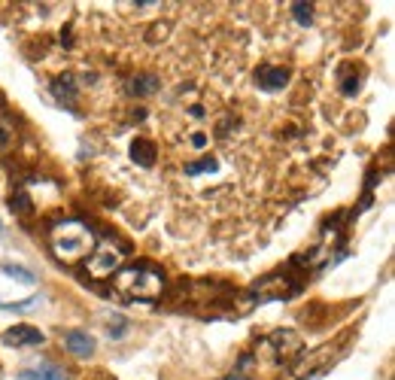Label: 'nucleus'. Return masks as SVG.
I'll use <instances>...</instances> for the list:
<instances>
[{"instance_id":"nucleus-1","label":"nucleus","mask_w":395,"mask_h":380,"mask_svg":"<svg viewBox=\"0 0 395 380\" xmlns=\"http://www.w3.org/2000/svg\"><path fill=\"white\" fill-rule=\"evenodd\" d=\"M112 289L125 301H155L165 292V274L146 262L125 265L112 274Z\"/></svg>"},{"instance_id":"nucleus-2","label":"nucleus","mask_w":395,"mask_h":380,"mask_svg":"<svg viewBox=\"0 0 395 380\" xmlns=\"http://www.w3.org/2000/svg\"><path fill=\"white\" fill-rule=\"evenodd\" d=\"M95 244H97V235L80 219H64L49 231V246H52L55 259L64 265L86 262L88 252L95 250Z\"/></svg>"},{"instance_id":"nucleus-3","label":"nucleus","mask_w":395,"mask_h":380,"mask_svg":"<svg viewBox=\"0 0 395 380\" xmlns=\"http://www.w3.org/2000/svg\"><path fill=\"white\" fill-rule=\"evenodd\" d=\"M125 259H128V246L112 237H101L86 259V274L91 280H107L119 268H125Z\"/></svg>"},{"instance_id":"nucleus-4","label":"nucleus","mask_w":395,"mask_h":380,"mask_svg":"<svg viewBox=\"0 0 395 380\" xmlns=\"http://www.w3.org/2000/svg\"><path fill=\"white\" fill-rule=\"evenodd\" d=\"M265 347H271L274 362H292L301 353V337L295 332H274L265 337Z\"/></svg>"},{"instance_id":"nucleus-5","label":"nucleus","mask_w":395,"mask_h":380,"mask_svg":"<svg viewBox=\"0 0 395 380\" xmlns=\"http://www.w3.org/2000/svg\"><path fill=\"white\" fill-rule=\"evenodd\" d=\"M3 344L6 347H34V344H43V332L34 326H16L3 332Z\"/></svg>"},{"instance_id":"nucleus-6","label":"nucleus","mask_w":395,"mask_h":380,"mask_svg":"<svg viewBox=\"0 0 395 380\" xmlns=\"http://www.w3.org/2000/svg\"><path fill=\"white\" fill-rule=\"evenodd\" d=\"M256 82L267 91H277L289 82V70L286 67H271V64H262L256 70Z\"/></svg>"},{"instance_id":"nucleus-7","label":"nucleus","mask_w":395,"mask_h":380,"mask_svg":"<svg viewBox=\"0 0 395 380\" xmlns=\"http://www.w3.org/2000/svg\"><path fill=\"white\" fill-rule=\"evenodd\" d=\"M289 292H295V286H289L286 277H267L252 286V295H259V298H283Z\"/></svg>"},{"instance_id":"nucleus-8","label":"nucleus","mask_w":395,"mask_h":380,"mask_svg":"<svg viewBox=\"0 0 395 380\" xmlns=\"http://www.w3.org/2000/svg\"><path fill=\"white\" fill-rule=\"evenodd\" d=\"M64 344H67V350L73 356H91V353H95V337H91L88 332H80V329L67 332L64 335Z\"/></svg>"},{"instance_id":"nucleus-9","label":"nucleus","mask_w":395,"mask_h":380,"mask_svg":"<svg viewBox=\"0 0 395 380\" xmlns=\"http://www.w3.org/2000/svg\"><path fill=\"white\" fill-rule=\"evenodd\" d=\"M19 380H70L64 368H58V365L52 362H43L37 365V368H25L22 375H19Z\"/></svg>"},{"instance_id":"nucleus-10","label":"nucleus","mask_w":395,"mask_h":380,"mask_svg":"<svg viewBox=\"0 0 395 380\" xmlns=\"http://www.w3.org/2000/svg\"><path fill=\"white\" fill-rule=\"evenodd\" d=\"M155 156H158V150H155L152 140L137 137V140L131 143V158L137 161L140 167H152V165H155Z\"/></svg>"},{"instance_id":"nucleus-11","label":"nucleus","mask_w":395,"mask_h":380,"mask_svg":"<svg viewBox=\"0 0 395 380\" xmlns=\"http://www.w3.org/2000/svg\"><path fill=\"white\" fill-rule=\"evenodd\" d=\"M52 91H55V97H58L61 104H67V107H73V104H76V82H73V76H61V80L52 86Z\"/></svg>"},{"instance_id":"nucleus-12","label":"nucleus","mask_w":395,"mask_h":380,"mask_svg":"<svg viewBox=\"0 0 395 380\" xmlns=\"http://www.w3.org/2000/svg\"><path fill=\"white\" fill-rule=\"evenodd\" d=\"M128 88H131V95L146 97V95H152V91H158V82H155V76H134Z\"/></svg>"},{"instance_id":"nucleus-13","label":"nucleus","mask_w":395,"mask_h":380,"mask_svg":"<svg viewBox=\"0 0 395 380\" xmlns=\"http://www.w3.org/2000/svg\"><path fill=\"white\" fill-rule=\"evenodd\" d=\"M0 271L6 274V277H12V280H19V283H25V286H34V274L27 271V268H22V265H10V262H3L0 265Z\"/></svg>"},{"instance_id":"nucleus-14","label":"nucleus","mask_w":395,"mask_h":380,"mask_svg":"<svg viewBox=\"0 0 395 380\" xmlns=\"http://www.w3.org/2000/svg\"><path fill=\"white\" fill-rule=\"evenodd\" d=\"M10 207H12V213H19V216H31V213H34L31 198H27L25 192H16V195H12V204H10Z\"/></svg>"},{"instance_id":"nucleus-15","label":"nucleus","mask_w":395,"mask_h":380,"mask_svg":"<svg viewBox=\"0 0 395 380\" xmlns=\"http://www.w3.org/2000/svg\"><path fill=\"white\" fill-rule=\"evenodd\" d=\"M12 143H16V128L6 119H0V152H6Z\"/></svg>"},{"instance_id":"nucleus-16","label":"nucleus","mask_w":395,"mask_h":380,"mask_svg":"<svg viewBox=\"0 0 395 380\" xmlns=\"http://www.w3.org/2000/svg\"><path fill=\"white\" fill-rule=\"evenodd\" d=\"M216 158H204V161H192V165H186V174L189 177H198L201 171H216Z\"/></svg>"},{"instance_id":"nucleus-17","label":"nucleus","mask_w":395,"mask_h":380,"mask_svg":"<svg viewBox=\"0 0 395 380\" xmlns=\"http://www.w3.org/2000/svg\"><path fill=\"white\" fill-rule=\"evenodd\" d=\"M313 6L310 3H292V16H295V22L298 25H310V19H313Z\"/></svg>"},{"instance_id":"nucleus-18","label":"nucleus","mask_w":395,"mask_h":380,"mask_svg":"<svg viewBox=\"0 0 395 380\" xmlns=\"http://www.w3.org/2000/svg\"><path fill=\"white\" fill-rule=\"evenodd\" d=\"M37 301L40 298H25V301H19V305H3V301H0V311H31Z\"/></svg>"},{"instance_id":"nucleus-19","label":"nucleus","mask_w":395,"mask_h":380,"mask_svg":"<svg viewBox=\"0 0 395 380\" xmlns=\"http://www.w3.org/2000/svg\"><path fill=\"white\" fill-rule=\"evenodd\" d=\"M125 326H128V322H125L122 316H116V320L110 322V335H112V337H122V335H125Z\"/></svg>"},{"instance_id":"nucleus-20","label":"nucleus","mask_w":395,"mask_h":380,"mask_svg":"<svg viewBox=\"0 0 395 380\" xmlns=\"http://www.w3.org/2000/svg\"><path fill=\"white\" fill-rule=\"evenodd\" d=\"M204 143H207V134H195L192 137V146H204Z\"/></svg>"},{"instance_id":"nucleus-21","label":"nucleus","mask_w":395,"mask_h":380,"mask_svg":"<svg viewBox=\"0 0 395 380\" xmlns=\"http://www.w3.org/2000/svg\"><path fill=\"white\" fill-rule=\"evenodd\" d=\"M0 235H3V222H0Z\"/></svg>"}]
</instances>
